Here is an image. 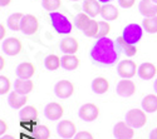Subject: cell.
I'll return each mask as SVG.
<instances>
[{"mask_svg": "<svg viewBox=\"0 0 157 139\" xmlns=\"http://www.w3.org/2000/svg\"><path fill=\"white\" fill-rule=\"evenodd\" d=\"M93 61L98 63L101 65H113L118 60V52L117 45L109 38H101L97 39L93 44L89 53Z\"/></svg>", "mask_w": 157, "mask_h": 139, "instance_id": "cell-1", "label": "cell"}, {"mask_svg": "<svg viewBox=\"0 0 157 139\" xmlns=\"http://www.w3.org/2000/svg\"><path fill=\"white\" fill-rule=\"evenodd\" d=\"M49 19H50L52 27H53V29L58 34H62V35L69 34L72 31V29H73V25L68 20V18L65 15H63L62 13H59V11L49 13Z\"/></svg>", "mask_w": 157, "mask_h": 139, "instance_id": "cell-2", "label": "cell"}, {"mask_svg": "<svg viewBox=\"0 0 157 139\" xmlns=\"http://www.w3.org/2000/svg\"><path fill=\"white\" fill-rule=\"evenodd\" d=\"M122 36H123V39L127 43L136 45L142 39V36H143V29H142L141 25H138V24H135V23L128 24V25H126L124 29H123Z\"/></svg>", "mask_w": 157, "mask_h": 139, "instance_id": "cell-3", "label": "cell"}, {"mask_svg": "<svg viewBox=\"0 0 157 139\" xmlns=\"http://www.w3.org/2000/svg\"><path fill=\"white\" fill-rule=\"evenodd\" d=\"M126 122L132 128H142L147 122L146 112L143 109H131L126 113Z\"/></svg>", "mask_w": 157, "mask_h": 139, "instance_id": "cell-4", "label": "cell"}, {"mask_svg": "<svg viewBox=\"0 0 157 139\" xmlns=\"http://www.w3.org/2000/svg\"><path fill=\"white\" fill-rule=\"evenodd\" d=\"M117 71L118 75L123 79H129L138 73V68L133 60H122L120 61L118 67H117Z\"/></svg>", "mask_w": 157, "mask_h": 139, "instance_id": "cell-5", "label": "cell"}, {"mask_svg": "<svg viewBox=\"0 0 157 139\" xmlns=\"http://www.w3.org/2000/svg\"><path fill=\"white\" fill-rule=\"evenodd\" d=\"M79 118L86 122H93L99 115V109L93 103H86L79 108Z\"/></svg>", "mask_w": 157, "mask_h": 139, "instance_id": "cell-6", "label": "cell"}, {"mask_svg": "<svg viewBox=\"0 0 157 139\" xmlns=\"http://www.w3.org/2000/svg\"><path fill=\"white\" fill-rule=\"evenodd\" d=\"M113 135L116 139H132L135 130L127 122H118L113 128Z\"/></svg>", "mask_w": 157, "mask_h": 139, "instance_id": "cell-7", "label": "cell"}, {"mask_svg": "<svg viewBox=\"0 0 157 139\" xmlns=\"http://www.w3.org/2000/svg\"><path fill=\"white\" fill-rule=\"evenodd\" d=\"M39 29V21L38 19L32 15V14H27L24 15L23 20H21V28H20V31L25 35H33L38 31Z\"/></svg>", "mask_w": 157, "mask_h": 139, "instance_id": "cell-8", "label": "cell"}, {"mask_svg": "<svg viewBox=\"0 0 157 139\" xmlns=\"http://www.w3.org/2000/svg\"><path fill=\"white\" fill-rule=\"evenodd\" d=\"M21 48H23L21 42L18 39V38H9V39H5L2 44L3 52L10 57L18 55L21 52Z\"/></svg>", "mask_w": 157, "mask_h": 139, "instance_id": "cell-9", "label": "cell"}, {"mask_svg": "<svg viewBox=\"0 0 157 139\" xmlns=\"http://www.w3.org/2000/svg\"><path fill=\"white\" fill-rule=\"evenodd\" d=\"M74 92V85L69 80H59L54 86V93L60 99L69 98Z\"/></svg>", "mask_w": 157, "mask_h": 139, "instance_id": "cell-10", "label": "cell"}, {"mask_svg": "<svg viewBox=\"0 0 157 139\" xmlns=\"http://www.w3.org/2000/svg\"><path fill=\"white\" fill-rule=\"evenodd\" d=\"M58 134L63 138V139H71L77 134V128L75 124L71 120H62L59 122L58 127H57Z\"/></svg>", "mask_w": 157, "mask_h": 139, "instance_id": "cell-11", "label": "cell"}, {"mask_svg": "<svg viewBox=\"0 0 157 139\" xmlns=\"http://www.w3.org/2000/svg\"><path fill=\"white\" fill-rule=\"evenodd\" d=\"M63 113H64L63 107L56 102L47 104L44 109V115L48 120H59L63 117Z\"/></svg>", "mask_w": 157, "mask_h": 139, "instance_id": "cell-12", "label": "cell"}, {"mask_svg": "<svg viewBox=\"0 0 157 139\" xmlns=\"http://www.w3.org/2000/svg\"><path fill=\"white\" fill-rule=\"evenodd\" d=\"M116 92L120 97H124V98L131 97L136 92V84L132 80H127V79L121 80V82H118V84H117Z\"/></svg>", "mask_w": 157, "mask_h": 139, "instance_id": "cell-13", "label": "cell"}, {"mask_svg": "<svg viewBox=\"0 0 157 139\" xmlns=\"http://www.w3.org/2000/svg\"><path fill=\"white\" fill-rule=\"evenodd\" d=\"M138 10L145 18H151L157 15V4L152 0H141L138 4Z\"/></svg>", "mask_w": 157, "mask_h": 139, "instance_id": "cell-14", "label": "cell"}, {"mask_svg": "<svg viewBox=\"0 0 157 139\" xmlns=\"http://www.w3.org/2000/svg\"><path fill=\"white\" fill-rule=\"evenodd\" d=\"M157 73V69L155 67V64L150 61H146V63H142V64L138 67V77L143 80H150L152 79Z\"/></svg>", "mask_w": 157, "mask_h": 139, "instance_id": "cell-15", "label": "cell"}, {"mask_svg": "<svg viewBox=\"0 0 157 139\" xmlns=\"http://www.w3.org/2000/svg\"><path fill=\"white\" fill-rule=\"evenodd\" d=\"M59 48L64 54H75L79 49V43L75 38H64L60 42Z\"/></svg>", "mask_w": 157, "mask_h": 139, "instance_id": "cell-16", "label": "cell"}, {"mask_svg": "<svg viewBox=\"0 0 157 139\" xmlns=\"http://www.w3.org/2000/svg\"><path fill=\"white\" fill-rule=\"evenodd\" d=\"M27 102H28V95L19 94L15 90L11 92L8 98V103L13 109H21L23 107H25Z\"/></svg>", "mask_w": 157, "mask_h": 139, "instance_id": "cell-17", "label": "cell"}, {"mask_svg": "<svg viewBox=\"0 0 157 139\" xmlns=\"http://www.w3.org/2000/svg\"><path fill=\"white\" fill-rule=\"evenodd\" d=\"M34 74H35V67L29 61L21 63L17 68V75L20 79H30Z\"/></svg>", "mask_w": 157, "mask_h": 139, "instance_id": "cell-18", "label": "cell"}, {"mask_svg": "<svg viewBox=\"0 0 157 139\" xmlns=\"http://www.w3.org/2000/svg\"><path fill=\"white\" fill-rule=\"evenodd\" d=\"M83 10L90 18H94L98 14H101L102 6H101L98 0H84L83 2Z\"/></svg>", "mask_w": 157, "mask_h": 139, "instance_id": "cell-19", "label": "cell"}, {"mask_svg": "<svg viewBox=\"0 0 157 139\" xmlns=\"http://www.w3.org/2000/svg\"><path fill=\"white\" fill-rule=\"evenodd\" d=\"M19 117L21 122H34L38 119V109L33 105H25L20 109Z\"/></svg>", "mask_w": 157, "mask_h": 139, "instance_id": "cell-20", "label": "cell"}, {"mask_svg": "<svg viewBox=\"0 0 157 139\" xmlns=\"http://www.w3.org/2000/svg\"><path fill=\"white\" fill-rule=\"evenodd\" d=\"M116 45H117V48H118V49H121L122 52L126 54V57H128V58L136 55V53H137V48H136V45L127 43V42L123 39V36H122V35L118 36V38L116 39Z\"/></svg>", "mask_w": 157, "mask_h": 139, "instance_id": "cell-21", "label": "cell"}, {"mask_svg": "<svg viewBox=\"0 0 157 139\" xmlns=\"http://www.w3.org/2000/svg\"><path fill=\"white\" fill-rule=\"evenodd\" d=\"M101 15H102L103 20L111 21V20H116L117 18H118L120 11L112 4H104L102 6V10H101Z\"/></svg>", "mask_w": 157, "mask_h": 139, "instance_id": "cell-22", "label": "cell"}, {"mask_svg": "<svg viewBox=\"0 0 157 139\" xmlns=\"http://www.w3.org/2000/svg\"><path fill=\"white\" fill-rule=\"evenodd\" d=\"M62 60V68L64 70H75L79 67V59H78L74 54H65Z\"/></svg>", "mask_w": 157, "mask_h": 139, "instance_id": "cell-23", "label": "cell"}, {"mask_svg": "<svg viewBox=\"0 0 157 139\" xmlns=\"http://www.w3.org/2000/svg\"><path fill=\"white\" fill-rule=\"evenodd\" d=\"M33 88H34V84L29 79H20V78H18V80H15V92H18L19 94L28 95L33 90Z\"/></svg>", "mask_w": 157, "mask_h": 139, "instance_id": "cell-24", "label": "cell"}, {"mask_svg": "<svg viewBox=\"0 0 157 139\" xmlns=\"http://www.w3.org/2000/svg\"><path fill=\"white\" fill-rule=\"evenodd\" d=\"M108 89H109V83L106 78L99 77L92 82V90L96 94H104Z\"/></svg>", "mask_w": 157, "mask_h": 139, "instance_id": "cell-25", "label": "cell"}, {"mask_svg": "<svg viewBox=\"0 0 157 139\" xmlns=\"http://www.w3.org/2000/svg\"><path fill=\"white\" fill-rule=\"evenodd\" d=\"M142 109L147 113H153L157 110V97L155 94H148L142 100Z\"/></svg>", "mask_w": 157, "mask_h": 139, "instance_id": "cell-26", "label": "cell"}, {"mask_svg": "<svg viewBox=\"0 0 157 139\" xmlns=\"http://www.w3.org/2000/svg\"><path fill=\"white\" fill-rule=\"evenodd\" d=\"M24 18V14L23 13H14V14H11L9 18H8V27L9 29L14 30V31H19L20 28H21V20Z\"/></svg>", "mask_w": 157, "mask_h": 139, "instance_id": "cell-27", "label": "cell"}, {"mask_svg": "<svg viewBox=\"0 0 157 139\" xmlns=\"http://www.w3.org/2000/svg\"><path fill=\"white\" fill-rule=\"evenodd\" d=\"M90 21H92V18H90L88 14H86V13H79V14L75 16L74 24H75V27L79 29V30L84 31V30L89 27Z\"/></svg>", "mask_w": 157, "mask_h": 139, "instance_id": "cell-28", "label": "cell"}, {"mask_svg": "<svg viewBox=\"0 0 157 139\" xmlns=\"http://www.w3.org/2000/svg\"><path fill=\"white\" fill-rule=\"evenodd\" d=\"M44 67H45V69H48V70H57L59 67H62V60H60V58H58L56 54H50V55H48L47 58H45V60H44Z\"/></svg>", "mask_w": 157, "mask_h": 139, "instance_id": "cell-29", "label": "cell"}, {"mask_svg": "<svg viewBox=\"0 0 157 139\" xmlns=\"http://www.w3.org/2000/svg\"><path fill=\"white\" fill-rule=\"evenodd\" d=\"M142 27L147 33L156 34L157 33V15L151 16V18H145V20L142 21Z\"/></svg>", "mask_w": 157, "mask_h": 139, "instance_id": "cell-30", "label": "cell"}, {"mask_svg": "<svg viewBox=\"0 0 157 139\" xmlns=\"http://www.w3.org/2000/svg\"><path fill=\"white\" fill-rule=\"evenodd\" d=\"M33 135L35 139H48L50 137V132L45 125H36L33 129Z\"/></svg>", "mask_w": 157, "mask_h": 139, "instance_id": "cell-31", "label": "cell"}, {"mask_svg": "<svg viewBox=\"0 0 157 139\" xmlns=\"http://www.w3.org/2000/svg\"><path fill=\"white\" fill-rule=\"evenodd\" d=\"M111 31V25L107 20H102L98 21V34H97V39H101V38H106Z\"/></svg>", "mask_w": 157, "mask_h": 139, "instance_id": "cell-32", "label": "cell"}, {"mask_svg": "<svg viewBox=\"0 0 157 139\" xmlns=\"http://www.w3.org/2000/svg\"><path fill=\"white\" fill-rule=\"evenodd\" d=\"M42 6L49 13L57 11L60 6V0H42Z\"/></svg>", "mask_w": 157, "mask_h": 139, "instance_id": "cell-33", "label": "cell"}, {"mask_svg": "<svg viewBox=\"0 0 157 139\" xmlns=\"http://www.w3.org/2000/svg\"><path fill=\"white\" fill-rule=\"evenodd\" d=\"M83 33H84L86 36L96 38L97 34H98V21H96V20L92 19V21H90V24H89V27H88Z\"/></svg>", "mask_w": 157, "mask_h": 139, "instance_id": "cell-34", "label": "cell"}, {"mask_svg": "<svg viewBox=\"0 0 157 139\" xmlns=\"http://www.w3.org/2000/svg\"><path fill=\"white\" fill-rule=\"evenodd\" d=\"M9 90H10V80L4 75H0V94L4 95Z\"/></svg>", "mask_w": 157, "mask_h": 139, "instance_id": "cell-35", "label": "cell"}, {"mask_svg": "<svg viewBox=\"0 0 157 139\" xmlns=\"http://www.w3.org/2000/svg\"><path fill=\"white\" fill-rule=\"evenodd\" d=\"M74 139H94L89 132H78L74 135Z\"/></svg>", "mask_w": 157, "mask_h": 139, "instance_id": "cell-36", "label": "cell"}, {"mask_svg": "<svg viewBox=\"0 0 157 139\" xmlns=\"http://www.w3.org/2000/svg\"><path fill=\"white\" fill-rule=\"evenodd\" d=\"M135 2L136 0H118L120 5L123 8V9H129L135 5Z\"/></svg>", "mask_w": 157, "mask_h": 139, "instance_id": "cell-37", "label": "cell"}, {"mask_svg": "<svg viewBox=\"0 0 157 139\" xmlns=\"http://www.w3.org/2000/svg\"><path fill=\"white\" fill-rule=\"evenodd\" d=\"M8 130V125L4 119H0V135H5V132Z\"/></svg>", "mask_w": 157, "mask_h": 139, "instance_id": "cell-38", "label": "cell"}, {"mask_svg": "<svg viewBox=\"0 0 157 139\" xmlns=\"http://www.w3.org/2000/svg\"><path fill=\"white\" fill-rule=\"evenodd\" d=\"M5 34H6V30H5V27L3 24H0V39H4V36H5Z\"/></svg>", "mask_w": 157, "mask_h": 139, "instance_id": "cell-39", "label": "cell"}, {"mask_svg": "<svg viewBox=\"0 0 157 139\" xmlns=\"http://www.w3.org/2000/svg\"><path fill=\"white\" fill-rule=\"evenodd\" d=\"M4 67H5V59H4V57L2 55V57H0V70H3Z\"/></svg>", "mask_w": 157, "mask_h": 139, "instance_id": "cell-40", "label": "cell"}, {"mask_svg": "<svg viewBox=\"0 0 157 139\" xmlns=\"http://www.w3.org/2000/svg\"><path fill=\"white\" fill-rule=\"evenodd\" d=\"M150 139H157V128L153 129V130L151 132V134H150Z\"/></svg>", "mask_w": 157, "mask_h": 139, "instance_id": "cell-41", "label": "cell"}, {"mask_svg": "<svg viewBox=\"0 0 157 139\" xmlns=\"http://www.w3.org/2000/svg\"><path fill=\"white\" fill-rule=\"evenodd\" d=\"M11 3V0H0V5L2 6H8Z\"/></svg>", "mask_w": 157, "mask_h": 139, "instance_id": "cell-42", "label": "cell"}, {"mask_svg": "<svg viewBox=\"0 0 157 139\" xmlns=\"http://www.w3.org/2000/svg\"><path fill=\"white\" fill-rule=\"evenodd\" d=\"M0 139H15V138L13 135H2V138H0Z\"/></svg>", "mask_w": 157, "mask_h": 139, "instance_id": "cell-43", "label": "cell"}, {"mask_svg": "<svg viewBox=\"0 0 157 139\" xmlns=\"http://www.w3.org/2000/svg\"><path fill=\"white\" fill-rule=\"evenodd\" d=\"M99 3H103V4H108L109 2H112V0H98Z\"/></svg>", "mask_w": 157, "mask_h": 139, "instance_id": "cell-44", "label": "cell"}, {"mask_svg": "<svg viewBox=\"0 0 157 139\" xmlns=\"http://www.w3.org/2000/svg\"><path fill=\"white\" fill-rule=\"evenodd\" d=\"M153 88H155V90H156V93H157V79L155 80V84H153Z\"/></svg>", "mask_w": 157, "mask_h": 139, "instance_id": "cell-45", "label": "cell"}, {"mask_svg": "<svg viewBox=\"0 0 157 139\" xmlns=\"http://www.w3.org/2000/svg\"><path fill=\"white\" fill-rule=\"evenodd\" d=\"M152 2H153L155 4H157V0H152Z\"/></svg>", "mask_w": 157, "mask_h": 139, "instance_id": "cell-46", "label": "cell"}, {"mask_svg": "<svg viewBox=\"0 0 157 139\" xmlns=\"http://www.w3.org/2000/svg\"><path fill=\"white\" fill-rule=\"evenodd\" d=\"M71 2H79V0H71Z\"/></svg>", "mask_w": 157, "mask_h": 139, "instance_id": "cell-47", "label": "cell"}]
</instances>
